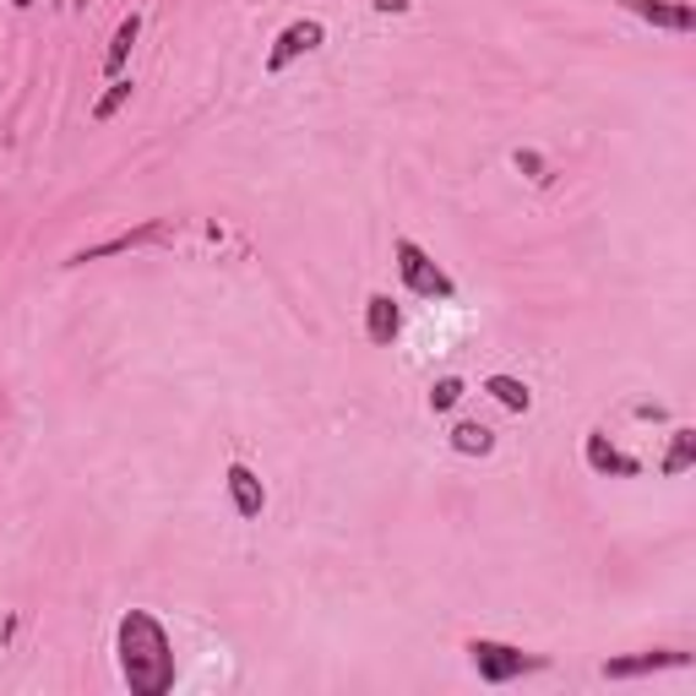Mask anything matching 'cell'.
<instances>
[{
    "label": "cell",
    "mask_w": 696,
    "mask_h": 696,
    "mask_svg": "<svg viewBox=\"0 0 696 696\" xmlns=\"http://www.w3.org/2000/svg\"><path fill=\"white\" fill-rule=\"evenodd\" d=\"M691 463H696V430H674V441H669V457H663L658 468L674 479V474H685Z\"/></svg>",
    "instance_id": "obj_14"
},
{
    "label": "cell",
    "mask_w": 696,
    "mask_h": 696,
    "mask_svg": "<svg viewBox=\"0 0 696 696\" xmlns=\"http://www.w3.org/2000/svg\"><path fill=\"white\" fill-rule=\"evenodd\" d=\"M142 39V12H126L120 17V28H115V39H109V50H104V77L115 82L120 72H126V61H131V44Z\"/></svg>",
    "instance_id": "obj_11"
},
{
    "label": "cell",
    "mask_w": 696,
    "mask_h": 696,
    "mask_svg": "<svg viewBox=\"0 0 696 696\" xmlns=\"http://www.w3.org/2000/svg\"><path fill=\"white\" fill-rule=\"evenodd\" d=\"M223 485H229V501H234V512H240V517H261L267 490H261V479H256L245 463H229V468H223Z\"/></svg>",
    "instance_id": "obj_10"
},
{
    "label": "cell",
    "mask_w": 696,
    "mask_h": 696,
    "mask_svg": "<svg viewBox=\"0 0 696 696\" xmlns=\"http://www.w3.org/2000/svg\"><path fill=\"white\" fill-rule=\"evenodd\" d=\"M392 256H398V272H403V288L409 294H420V299H457V283L447 278V267L420 245V240H398L392 245Z\"/></svg>",
    "instance_id": "obj_3"
},
{
    "label": "cell",
    "mask_w": 696,
    "mask_h": 696,
    "mask_svg": "<svg viewBox=\"0 0 696 696\" xmlns=\"http://www.w3.org/2000/svg\"><path fill=\"white\" fill-rule=\"evenodd\" d=\"M463 392H468V387H463L457 376H441V382L430 387V409H436V414H447V409H457V398H463Z\"/></svg>",
    "instance_id": "obj_16"
},
{
    "label": "cell",
    "mask_w": 696,
    "mask_h": 696,
    "mask_svg": "<svg viewBox=\"0 0 696 696\" xmlns=\"http://www.w3.org/2000/svg\"><path fill=\"white\" fill-rule=\"evenodd\" d=\"M485 392H490L501 409H512V414H528V409H533V392H528V382H517V376H490Z\"/></svg>",
    "instance_id": "obj_12"
},
{
    "label": "cell",
    "mask_w": 696,
    "mask_h": 696,
    "mask_svg": "<svg viewBox=\"0 0 696 696\" xmlns=\"http://www.w3.org/2000/svg\"><path fill=\"white\" fill-rule=\"evenodd\" d=\"M371 7H376L382 17H403V12H409V0H371Z\"/></svg>",
    "instance_id": "obj_18"
},
{
    "label": "cell",
    "mask_w": 696,
    "mask_h": 696,
    "mask_svg": "<svg viewBox=\"0 0 696 696\" xmlns=\"http://www.w3.org/2000/svg\"><path fill=\"white\" fill-rule=\"evenodd\" d=\"M321 44H326V28H321L315 17H299V23H288V28L272 39V50H267V77L288 72L299 55H315Z\"/></svg>",
    "instance_id": "obj_5"
},
{
    "label": "cell",
    "mask_w": 696,
    "mask_h": 696,
    "mask_svg": "<svg viewBox=\"0 0 696 696\" xmlns=\"http://www.w3.org/2000/svg\"><path fill=\"white\" fill-rule=\"evenodd\" d=\"M131 88H137V82H126V77H115V82H109V93H104V99L93 104V120H99V126H104V120H115V115H120V104L131 99Z\"/></svg>",
    "instance_id": "obj_15"
},
{
    "label": "cell",
    "mask_w": 696,
    "mask_h": 696,
    "mask_svg": "<svg viewBox=\"0 0 696 696\" xmlns=\"http://www.w3.org/2000/svg\"><path fill=\"white\" fill-rule=\"evenodd\" d=\"M398 332H403V310L392 305V294H371V299H365V337H371L376 348H392Z\"/></svg>",
    "instance_id": "obj_8"
},
{
    "label": "cell",
    "mask_w": 696,
    "mask_h": 696,
    "mask_svg": "<svg viewBox=\"0 0 696 696\" xmlns=\"http://www.w3.org/2000/svg\"><path fill=\"white\" fill-rule=\"evenodd\" d=\"M115 653H120V674L137 696H169L175 691V647H169V631L147 609L120 615Z\"/></svg>",
    "instance_id": "obj_1"
},
{
    "label": "cell",
    "mask_w": 696,
    "mask_h": 696,
    "mask_svg": "<svg viewBox=\"0 0 696 696\" xmlns=\"http://www.w3.org/2000/svg\"><path fill=\"white\" fill-rule=\"evenodd\" d=\"M468 663L479 669L485 685H512V680H523V674H539L550 658H544V653H523V647H512V642L474 636V642H468Z\"/></svg>",
    "instance_id": "obj_2"
},
{
    "label": "cell",
    "mask_w": 696,
    "mask_h": 696,
    "mask_svg": "<svg viewBox=\"0 0 696 696\" xmlns=\"http://www.w3.org/2000/svg\"><path fill=\"white\" fill-rule=\"evenodd\" d=\"M582 452H588V468H593V474H615V479H636V474H642V463L626 457L620 447H609L604 430H588V447H582Z\"/></svg>",
    "instance_id": "obj_9"
},
{
    "label": "cell",
    "mask_w": 696,
    "mask_h": 696,
    "mask_svg": "<svg viewBox=\"0 0 696 696\" xmlns=\"http://www.w3.org/2000/svg\"><path fill=\"white\" fill-rule=\"evenodd\" d=\"M631 17H642L647 28H663V34H696V12L685 0H620Z\"/></svg>",
    "instance_id": "obj_6"
},
{
    "label": "cell",
    "mask_w": 696,
    "mask_h": 696,
    "mask_svg": "<svg viewBox=\"0 0 696 696\" xmlns=\"http://www.w3.org/2000/svg\"><path fill=\"white\" fill-rule=\"evenodd\" d=\"M452 452H463V457H490V452H495V430L463 420V425L452 430Z\"/></svg>",
    "instance_id": "obj_13"
},
{
    "label": "cell",
    "mask_w": 696,
    "mask_h": 696,
    "mask_svg": "<svg viewBox=\"0 0 696 696\" xmlns=\"http://www.w3.org/2000/svg\"><path fill=\"white\" fill-rule=\"evenodd\" d=\"M169 234H175V218H153V223H142V229H126V234H109V240H99V245H88V250H72V256H66V267H88V261H104V256H120V250L164 245Z\"/></svg>",
    "instance_id": "obj_4"
},
{
    "label": "cell",
    "mask_w": 696,
    "mask_h": 696,
    "mask_svg": "<svg viewBox=\"0 0 696 696\" xmlns=\"http://www.w3.org/2000/svg\"><path fill=\"white\" fill-rule=\"evenodd\" d=\"M691 653L680 647H653V653H636V658H604V680H636V674H658V669H685Z\"/></svg>",
    "instance_id": "obj_7"
},
{
    "label": "cell",
    "mask_w": 696,
    "mask_h": 696,
    "mask_svg": "<svg viewBox=\"0 0 696 696\" xmlns=\"http://www.w3.org/2000/svg\"><path fill=\"white\" fill-rule=\"evenodd\" d=\"M12 7H17V12H28V7H34V0H12Z\"/></svg>",
    "instance_id": "obj_19"
},
{
    "label": "cell",
    "mask_w": 696,
    "mask_h": 696,
    "mask_svg": "<svg viewBox=\"0 0 696 696\" xmlns=\"http://www.w3.org/2000/svg\"><path fill=\"white\" fill-rule=\"evenodd\" d=\"M517 169H528L539 185H550V169H544V158H539V153H517Z\"/></svg>",
    "instance_id": "obj_17"
}]
</instances>
